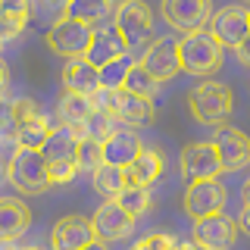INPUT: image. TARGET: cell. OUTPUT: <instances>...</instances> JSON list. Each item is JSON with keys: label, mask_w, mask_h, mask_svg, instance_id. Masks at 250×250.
Masks as SVG:
<instances>
[{"label": "cell", "mask_w": 250, "mask_h": 250, "mask_svg": "<svg viewBox=\"0 0 250 250\" xmlns=\"http://www.w3.org/2000/svg\"><path fill=\"white\" fill-rule=\"evenodd\" d=\"M163 172H166V160H163V153L156 150V147H144V150L138 153V160L128 166V178L131 185H144L150 188L163 178Z\"/></svg>", "instance_id": "cell-22"}, {"label": "cell", "mask_w": 250, "mask_h": 250, "mask_svg": "<svg viewBox=\"0 0 250 250\" xmlns=\"http://www.w3.org/2000/svg\"><path fill=\"white\" fill-rule=\"evenodd\" d=\"M241 194H244V200H250V178L244 182V191H241Z\"/></svg>", "instance_id": "cell-41"}, {"label": "cell", "mask_w": 250, "mask_h": 250, "mask_svg": "<svg viewBox=\"0 0 250 250\" xmlns=\"http://www.w3.org/2000/svg\"><path fill=\"white\" fill-rule=\"evenodd\" d=\"M91 38H94V25H84V22H78V19L62 16V19H57L50 25V31L44 35V41H47V47H50L57 57L78 60V57L88 53Z\"/></svg>", "instance_id": "cell-5"}, {"label": "cell", "mask_w": 250, "mask_h": 250, "mask_svg": "<svg viewBox=\"0 0 250 250\" xmlns=\"http://www.w3.org/2000/svg\"><path fill=\"white\" fill-rule=\"evenodd\" d=\"M78 160H60V163H50V185H69L78 178Z\"/></svg>", "instance_id": "cell-31"}, {"label": "cell", "mask_w": 250, "mask_h": 250, "mask_svg": "<svg viewBox=\"0 0 250 250\" xmlns=\"http://www.w3.org/2000/svg\"><path fill=\"white\" fill-rule=\"evenodd\" d=\"M62 88L72 91V94H88V97H94L100 91V69L84 57L66 60V66H62Z\"/></svg>", "instance_id": "cell-19"}, {"label": "cell", "mask_w": 250, "mask_h": 250, "mask_svg": "<svg viewBox=\"0 0 250 250\" xmlns=\"http://www.w3.org/2000/svg\"><path fill=\"white\" fill-rule=\"evenodd\" d=\"M91 185H94V191H97L100 197H106V200H119V194L131 185V178H128V169L104 163V166H100V169L91 175Z\"/></svg>", "instance_id": "cell-23"}, {"label": "cell", "mask_w": 250, "mask_h": 250, "mask_svg": "<svg viewBox=\"0 0 250 250\" xmlns=\"http://www.w3.org/2000/svg\"><path fill=\"white\" fill-rule=\"evenodd\" d=\"M178 250H207V247H200L197 241L191 238V241H182V244H178Z\"/></svg>", "instance_id": "cell-38"}, {"label": "cell", "mask_w": 250, "mask_h": 250, "mask_svg": "<svg viewBox=\"0 0 250 250\" xmlns=\"http://www.w3.org/2000/svg\"><path fill=\"white\" fill-rule=\"evenodd\" d=\"M31 229V209L16 197H3L0 200V238L3 244L16 241L19 234H25Z\"/></svg>", "instance_id": "cell-21"}, {"label": "cell", "mask_w": 250, "mask_h": 250, "mask_svg": "<svg viewBox=\"0 0 250 250\" xmlns=\"http://www.w3.org/2000/svg\"><path fill=\"white\" fill-rule=\"evenodd\" d=\"M131 66H135V62H131L128 57H119V60L106 62V66L100 69V91H122Z\"/></svg>", "instance_id": "cell-26"}, {"label": "cell", "mask_w": 250, "mask_h": 250, "mask_svg": "<svg viewBox=\"0 0 250 250\" xmlns=\"http://www.w3.org/2000/svg\"><path fill=\"white\" fill-rule=\"evenodd\" d=\"M225 200H229V191L219 178H207V182H191L185 191V213L197 222V219L225 213Z\"/></svg>", "instance_id": "cell-8"}, {"label": "cell", "mask_w": 250, "mask_h": 250, "mask_svg": "<svg viewBox=\"0 0 250 250\" xmlns=\"http://www.w3.org/2000/svg\"><path fill=\"white\" fill-rule=\"evenodd\" d=\"M28 19H22V16H0V38L3 41H13L19 31H25Z\"/></svg>", "instance_id": "cell-33"}, {"label": "cell", "mask_w": 250, "mask_h": 250, "mask_svg": "<svg viewBox=\"0 0 250 250\" xmlns=\"http://www.w3.org/2000/svg\"><path fill=\"white\" fill-rule=\"evenodd\" d=\"M113 25L122 31L125 44H128V53H138V57H144L147 47L156 41L153 13L144 0H119L113 10Z\"/></svg>", "instance_id": "cell-1"}, {"label": "cell", "mask_w": 250, "mask_h": 250, "mask_svg": "<svg viewBox=\"0 0 250 250\" xmlns=\"http://www.w3.org/2000/svg\"><path fill=\"white\" fill-rule=\"evenodd\" d=\"M213 144L219 150V160H222L225 172H241L250 166V138L244 131H238L234 125H216Z\"/></svg>", "instance_id": "cell-10"}, {"label": "cell", "mask_w": 250, "mask_h": 250, "mask_svg": "<svg viewBox=\"0 0 250 250\" xmlns=\"http://www.w3.org/2000/svg\"><path fill=\"white\" fill-rule=\"evenodd\" d=\"M41 109H38V104L31 97H19L13 100L10 106H6V128H16V125H22L25 119H31V116H38Z\"/></svg>", "instance_id": "cell-30"}, {"label": "cell", "mask_w": 250, "mask_h": 250, "mask_svg": "<svg viewBox=\"0 0 250 250\" xmlns=\"http://www.w3.org/2000/svg\"><path fill=\"white\" fill-rule=\"evenodd\" d=\"M94 219V229H97V238L113 244V241H125L131 231H135V216L122 207L119 200H106L97 207V213L91 216Z\"/></svg>", "instance_id": "cell-11"}, {"label": "cell", "mask_w": 250, "mask_h": 250, "mask_svg": "<svg viewBox=\"0 0 250 250\" xmlns=\"http://www.w3.org/2000/svg\"><path fill=\"white\" fill-rule=\"evenodd\" d=\"M125 88H128L131 94H141V97H147V100H153L156 97V88H160V82L147 72L141 62H135L131 66V72H128V78H125Z\"/></svg>", "instance_id": "cell-27"}, {"label": "cell", "mask_w": 250, "mask_h": 250, "mask_svg": "<svg viewBox=\"0 0 250 250\" xmlns=\"http://www.w3.org/2000/svg\"><path fill=\"white\" fill-rule=\"evenodd\" d=\"M109 113L119 119V125H150L156 109H153V100H147V97H141V94H131L128 88H122V91H113Z\"/></svg>", "instance_id": "cell-16"}, {"label": "cell", "mask_w": 250, "mask_h": 250, "mask_svg": "<svg viewBox=\"0 0 250 250\" xmlns=\"http://www.w3.org/2000/svg\"><path fill=\"white\" fill-rule=\"evenodd\" d=\"M94 241H100L97 229H94V219H84V216H62L50 231L53 250H84Z\"/></svg>", "instance_id": "cell-12"}, {"label": "cell", "mask_w": 250, "mask_h": 250, "mask_svg": "<svg viewBox=\"0 0 250 250\" xmlns=\"http://www.w3.org/2000/svg\"><path fill=\"white\" fill-rule=\"evenodd\" d=\"M94 113H97V104H94V97H88V94H72V91L62 94V100H60V106H57L60 122H66V125L88 122Z\"/></svg>", "instance_id": "cell-24"}, {"label": "cell", "mask_w": 250, "mask_h": 250, "mask_svg": "<svg viewBox=\"0 0 250 250\" xmlns=\"http://www.w3.org/2000/svg\"><path fill=\"white\" fill-rule=\"evenodd\" d=\"M194 241L207 250H229L238 241V219H229L225 213L197 219L194 222Z\"/></svg>", "instance_id": "cell-14"}, {"label": "cell", "mask_w": 250, "mask_h": 250, "mask_svg": "<svg viewBox=\"0 0 250 250\" xmlns=\"http://www.w3.org/2000/svg\"><path fill=\"white\" fill-rule=\"evenodd\" d=\"M50 122H47L44 113L31 116L25 119L22 125H16V128H6V144L13 147H25V150H44L47 138H50Z\"/></svg>", "instance_id": "cell-20"}, {"label": "cell", "mask_w": 250, "mask_h": 250, "mask_svg": "<svg viewBox=\"0 0 250 250\" xmlns=\"http://www.w3.org/2000/svg\"><path fill=\"white\" fill-rule=\"evenodd\" d=\"M119 203H122V207L128 209L135 219L144 216L147 209H150V203H153V200H150V188H144V185H128V188L119 194Z\"/></svg>", "instance_id": "cell-28"}, {"label": "cell", "mask_w": 250, "mask_h": 250, "mask_svg": "<svg viewBox=\"0 0 250 250\" xmlns=\"http://www.w3.org/2000/svg\"><path fill=\"white\" fill-rule=\"evenodd\" d=\"M247 3H250V0H247Z\"/></svg>", "instance_id": "cell-42"}, {"label": "cell", "mask_w": 250, "mask_h": 250, "mask_svg": "<svg viewBox=\"0 0 250 250\" xmlns=\"http://www.w3.org/2000/svg\"><path fill=\"white\" fill-rule=\"evenodd\" d=\"M141 66L150 72L156 82H172L178 72H182V38L175 35H163L147 47V53L138 60Z\"/></svg>", "instance_id": "cell-7"}, {"label": "cell", "mask_w": 250, "mask_h": 250, "mask_svg": "<svg viewBox=\"0 0 250 250\" xmlns=\"http://www.w3.org/2000/svg\"><path fill=\"white\" fill-rule=\"evenodd\" d=\"M131 250H178V241L172 234H147L131 244Z\"/></svg>", "instance_id": "cell-32"}, {"label": "cell", "mask_w": 250, "mask_h": 250, "mask_svg": "<svg viewBox=\"0 0 250 250\" xmlns=\"http://www.w3.org/2000/svg\"><path fill=\"white\" fill-rule=\"evenodd\" d=\"M222 50L225 47L213 38L209 28L182 35V72L197 75V78L219 72V66H222Z\"/></svg>", "instance_id": "cell-4"}, {"label": "cell", "mask_w": 250, "mask_h": 250, "mask_svg": "<svg viewBox=\"0 0 250 250\" xmlns=\"http://www.w3.org/2000/svg\"><path fill=\"white\" fill-rule=\"evenodd\" d=\"M222 160L213 141H194L182 150V175L188 182H207V178L222 175Z\"/></svg>", "instance_id": "cell-9"}, {"label": "cell", "mask_w": 250, "mask_h": 250, "mask_svg": "<svg viewBox=\"0 0 250 250\" xmlns=\"http://www.w3.org/2000/svg\"><path fill=\"white\" fill-rule=\"evenodd\" d=\"M6 182L22 194H44L50 188V163L41 150L19 147L6 160Z\"/></svg>", "instance_id": "cell-2"}, {"label": "cell", "mask_w": 250, "mask_h": 250, "mask_svg": "<svg viewBox=\"0 0 250 250\" xmlns=\"http://www.w3.org/2000/svg\"><path fill=\"white\" fill-rule=\"evenodd\" d=\"M209 31H213V38L222 47L234 50V47L250 35V10H244V6H225V10L213 13Z\"/></svg>", "instance_id": "cell-13"}, {"label": "cell", "mask_w": 250, "mask_h": 250, "mask_svg": "<svg viewBox=\"0 0 250 250\" xmlns=\"http://www.w3.org/2000/svg\"><path fill=\"white\" fill-rule=\"evenodd\" d=\"M238 229L250 238V200L241 203V213H238Z\"/></svg>", "instance_id": "cell-35"}, {"label": "cell", "mask_w": 250, "mask_h": 250, "mask_svg": "<svg viewBox=\"0 0 250 250\" xmlns=\"http://www.w3.org/2000/svg\"><path fill=\"white\" fill-rule=\"evenodd\" d=\"M84 250H106V241H94V244H88Z\"/></svg>", "instance_id": "cell-39"}, {"label": "cell", "mask_w": 250, "mask_h": 250, "mask_svg": "<svg viewBox=\"0 0 250 250\" xmlns=\"http://www.w3.org/2000/svg\"><path fill=\"white\" fill-rule=\"evenodd\" d=\"M88 138V122H75V125H53L50 138H47L44 144V156L47 163H60V160H78V147H82V141Z\"/></svg>", "instance_id": "cell-15"}, {"label": "cell", "mask_w": 250, "mask_h": 250, "mask_svg": "<svg viewBox=\"0 0 250 250\" xmlns=\"http://www.w3.org/2000/svg\"><path fill=\"white\" fill-rule=\"evenodd\" d=\"M3 250H44V247H13V241H10V244H6Z\"/></svg>", "instance_id": "cell-40"}, {"label": "cell", "mask_w": 250, "mask_h": 250, "mask_svg": "<svg viewBox=\"0 0 250 250\" xmlns=\"http://www.w3.org/2000/svg\"><path fill=\"white\" fill-rule=\"evenodd\" d=\"M160 13L166 19V25H172L182 35H191V31L209 28V19H213V0H163Z\"/></svg>", "instance_id": "cell-6"}, {"label": "cell", "mask_w": 250, "mask_h": 250, "mask_svg": "<svg viewBox=\"0 0 250 250\" xmlns=\"http://www.w3.org/2000/svg\"><path fill=\"white\" fill-rule=\"evenodd\" d=\"M78 166H82V172H88V175H94V172L104 166V141L84 138L82 147H78Z\"/></svg>", "instance_id": "cell-29"}, {"label": "cell", "mask_w": 250, "mask_h": 250, "mask_svg": "<svg viewBox=\"0 0 250 250\" xmlns=\"http://www.w3.org/2000/svg\"><path fill=\"white\" fill-rule=\"evenodd\" d=\"M188 109L200 125H225L231 116V88L222 82H200L188 91Z\"/></svg>", "instance_id": "cell-3"}, {"label": "cell", "mask_w": 250, "mask_h": 250, "mask_svg": "<svg viewBox=\"0 0 250 250\" xmlns=\"http://www.w3.org/2000/svg\"><path fill=\"white\" fill-rule=\"evenodd\" d=\"M0 10H3V16H22V19H28L31 0H0Z\"/></svg>", "instance_id": "cell-34"}, {"label": "cell", "mask_w": 250, "mask_h": 250, "mask_svg": "<svg viewBox=\"0 0 250 250\" xmlns=\"http://www.w3.org/2000/svg\"><path fill=\"white\" fill-rule=\"evenodd\" d=\"M119 57H128V44H125L122 31L116 25H94V38H91L84 60H91L97 69H104L106 62H113Z\"/></svg>", "instance_id": "cell-17"}, {"label": "cell", "mask_w": 250, "mask_h": 250, "mask_svg": "<svg viewBox=\"0 0 250 250\" xmlns=\"http://www.w3.org/2000/svg\"><path fill=\"white\" fill-rule=\"evenodd\" d=\"M141 150H144V144H141L138 131L135 128H119V131H113V135L104 141V163L128 169L131 163L138 160Z\"/></svg>", "instance_id": "cell-18"}, {"label": "cell", "mask_w": 250, "mask_h": 250, "mask_svg": "<svg viewBox=\"0 0 250 250\" xmlns=\"http://www.w3.org/2000/svg\"><path fill=\"white\" fill-rule=\"evenodd\" d=\"M44 6H50V10H66L69 6V0H41Z\"/></svg>", "instance_id": "cell-37"}, {"label": "cell", "mask_w": 250, "mask_h": 250, "mask_svg": "<svg viewBox=\"0 0 250 250\" xmlns=\"http://www.w3.org/2000/svg\"><path fill=\"white\" fill-rule=\"evenodd\" d=\"M234 57L241 60V66H247V69H250V35H247L238 47H234Z\"/></svg>", "instance_id": "cell-36"}, {"label": "cell", "mask_w": 250, "mask_h": 250, "mask_svg": "<svg viewBox=\"0 0 250 250\" xmlns=\"http://www.w3.org/2000/svg\"><path fill=\"white\" fill-rule=\"evenodd\" d=\"M113 10V0H69V6L62 10V16L78 19L84 25H100Z\"/></svg>", "instance_id": "cell-25"}]
</instances>
